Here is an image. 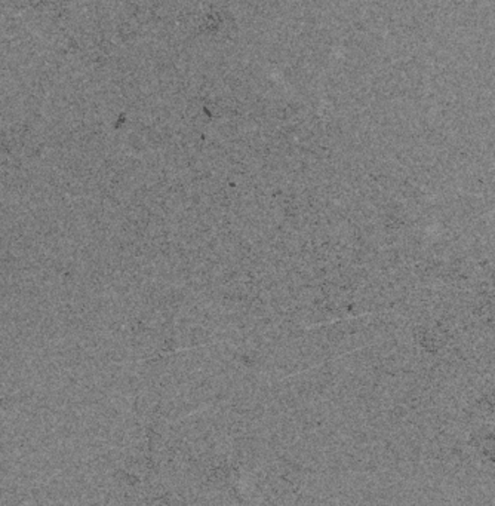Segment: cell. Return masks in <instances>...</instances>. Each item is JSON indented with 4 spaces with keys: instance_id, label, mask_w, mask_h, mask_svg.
<instances>
[{
    "instance_id": "cell-2",
    "label": "cell",
    "mask_w": 495,
    "mask_h": 506,
    "mask_svg": "<svg viewBox=\"0 0 495 506\" xmlns=\"http://www.w3.org/2000/svg\"><path fill=\"white\" fill-rule=\"evenodd\" d=\"M482 453L484 456L494 462L495 463V434H491V435H486L484 440H482Z\"/></svg>"
},
{
    "instance_id": "cell-1",
    "label": "cell",
    "mask_w": 495,
    "mask_h": 506,
    "mask_svg": "<svg viewBox=\"0 0 495 506\" xmlns=\"http://www.w3.org/2000/svg\"><path fill=\"white\" fill-rule=\"evenodd\" d=\"M420 342L429 352H436L446 343V334L437 327H426L420 335Z\"/></svg>"
}]
</instances>
